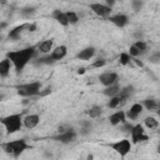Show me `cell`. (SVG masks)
Masks as SVG:
<instances>
[{"instance_id":"18","label":"cell","mask_w":160,"mask_h":160,"mask_svg":"<svg viewBox=\"0 0 160 160\" xmlns=\"http://www.w3.org/2000/svg\"><path fill=\"white\" fill-rule=\"evenodd\" d=\"M11 68H12V65H11L9 59L4 58L2 60H0V78H2V79L8 78L10 75Z\"/></svg>"},{"instance_id":"21","label":"cell","mask_w":160,"mask_h":160,"mask_svg":"<svg viewBox=\"0 0 160 160\" xmlns=\"http://www.w3.org/2000/svg\"><path fill=\"white\" fill-rule=\"evenodd\" d=\"M141 105H142V108H145V109L149 110V111H155V110L159 108V102H158V100L154 99V98H148V99H145V100L141 102Z\"/></svg>"},{"instance_id":"10","label":"cell","mask_w":160,"mask_h":160,"mask_svg":"<svg viewBox=\"0 0 160 160\" xmlns=\"http://www.w3.org/2000/svg\"><path fill=\"white\" fill-rule=\"evenodd\" d=\"M110 20V22H112L115 26L118 28H125L128 24H129V16L126 14H122V12H119V14H115V15H111L108 18Z\"/></svg>"},{"instance_id":"13","label":"cell","mask_w":160,"mask_h":160,"mask_svg":"<svg viewBox=\"0 0 160 160\" xmlns=\"http://www.w3.org/2000/svg\"><path fill=\"white\" fill-rule=\"evenodd\" d=\"M126 121V116H125V111L124 110H116L115 112H112L110 116H109V122L110 125L112 126H116V125H121L122 122Z\"/></svg>"},{"instance_id":"8","label":"cell","mask_w":160,"mask_h":160,"mask_svg":"<svg viewBox=\"0 0 160 160\" xmlns=\"http://www.w3.org/2000/svg\"><path fill=\"white\" fill-rule=\"evenodd\" d=\"M89 9L100 18H109L111 16V12H112V9L108 8L104 2H90Z\"/></svg>"},{"instance_id":"28","label":"cell","mask_w":160,"mask_h":160,"mask_svg":"<svg viewBox=\"0 0 160 160\" xmlns=\"http://www.w3.org/2000/svg\"><path fill=\"white\" fill-rule=\"evenodd\" d=\"M20 12H21V15H22L24 18L30 19V18L36 12V9H35L34 6H25V8H22V9L20 10Z\"/></svg>"},{"instance_id":"37","label":"cell","mask_w":160,"mask_h":160,"mask_svg":"<svg viewBox=\"0 0 160 160\" xmlns=\"http://www.w3.org/2000/svg\"><path fill=\"white\" fill-rule=\"evenodd\" d=\"M121 125H122V131H126V132H130V130H131V129H132V126H134V125H132V124H130L128 120H126L125 122H122Z\"/></svg>"},{"instance_id":"23","label":"cell","mask_w":160,"mask_h":160,"mask_svg":"<svg viewBox=\"0 0 160 160\" xmlns=\"http://www.w3.org/2000/svg\"><path fill=\"white\" fill-rule=\"evenodd\" d=\"M85 112L89 115V118H91V119H96V118H99V116L102 114V108H101L100 105H92V106L89 108Z\"/></svg>"},{"instance_id":"34","label":"cell","mask_w":160,"mask_h":160,"mask_svg":"<svg viewBox=\"0 0 160 160\" xmlns=\"http://www.w3.org/2000/svg\"><path fill=\"white\" fill-rule=\"evenodd\" d=\"M131 6H132L134 11H139L144 6V1H141V0H132L131 1Z\"/></svg>"},{"instance_id":"9","label":"cell","mask_w":160,"mask_h":160,"mask_svg":"<svg viewBox=\"0 0 160 160\" xmlns=\"http://www.w3.org/2000/svg\"><path fill=\"white\" fill-rule=\"evenodd\" d=\"M99 81L102 86H110V85H114L119 81V75L118 72H114V71H108V72H102L101 75H99Z\"/></svg>"},{"instance_id":"26","label":"cell","mask_w":160,"mask_h":160,"mask_svg":"<svg viewBox=\"0 0 160 160\" xmlns=\"http://www.w3.org/2000/svg\"><path fill=\"white\" fill-rule=\"evenodd\" d=\"M144 125H145L148 129L152 130V129H156V128L159 126V120H158L156 118H154V116H146V118L144 119Z\"/></svg>"},{"instance_id":"41","label":"cell","mask_w":160,"mask_h":160,"mask_svg":"<svg viewBox=\"0 0 160 160\" xmlns=\"http://www.w3.org/2000/svg\"><path fill=\"white\" fill-rule=\"evenodd\" d=\"M85 71H86L85 68H79V69H78V74H79V75H80V74H84Z\"/></svg>"},{"instance_id":"14","label":"cell","mask_w":160,"mask_h":160,"mask_svg":"<svg viewBox=\"0 0 160 160\" xmlns=\"http://www.w3.org/2000/svg\"><path fill=\"white\" fill-rule=\"evenodd\" d=\"M68 54V48L66 45H59L56 48L52 49V51L50 52V56L54 59V61H59V60H62Z\"/></svg>"},{"instance_id":"16","label":"cell","mask_w":160,"mask_h":160,"mask_svg":"<svg viewBox=\"0 0 160 160\" xmlns=\"http://www.w3.org/2000/svg\"><path fill=\"white\" fill-rule=\"evenodd\" d=\"M54 49V40L52 39H46L42 40L41 42H39L38 45V51H40L42 55H48Z\"/></svg>"},{"instance_id":"42","label":"cell","mask_w":160,"mask_h":160,"mask_svg":"<svg viewBox=\"0 0 160 160\" xmlns=\"http://www.w3.org/2000/svg\"><path fill=\"white\" fill-rule=\"evenodd\" d=\"M86 160H94V155H92V154H89V155L86 156Z\"/></svg>"},{"instance_id":"1","label":"cell","mask_w":160,"mask_h":160,"mask_svg":"<svg viewBox=\"0 0 160 160\" xmlns=\"http://www.w3.org/2000/svg\"><path fill=\"white\" fill-rule=\"evenodd\" d=\"M35 52H36L35 46H26L20 50L8 51L5 58L10 60L11 65L15 69V72L20 74L25 69V66L29 64V61L35 56Z\"/></svg>"},{"instance_id":"17","label":"cell","mask_w":160,"mask_h":160,"mask_svg":"<svg viewBox=\"0 0 160 160\" xmlns=\"http://www.w3.org/2000/svg\"><path fill=\"white\" fill-rule=\"evenodd\" d=\"M51 16H52V19L56 20L61 26H64V28L69 26V22H68L65 11H62V10H60V9H55V10L51 12Z\"/></svg>"},{"instance_id":"38","label":"cell","mask_w":160,"mask_h":160,"mask_svg":"<svg viewBox=\"0 0 160 160\" xmlns=\"http://www.w3.org/2000/svg\"><path fill=\"white\" fill-rule=\"evenodd\" d=\"M26 29H28V31H35V30H36V24H35V22H31V24H28V26H26Z\"/></svg>"},{"instance_id":"22","label":"cell","mask_w":160,"mask_h":160,"mask_svg":"<svg viewBox=\"0 0 160 160\" xmlns=\"http://www.w3.org/2000/svg\"><path fill=\"white\" fill-rule=\"evenodd\" d=\"M120 85L116 82V84H114V85H110V86H106L104 90H102V94L105 95V96H108V98H112V96H116L118 95V92H119V90H120Z\"/></svg>"},{"instance_id":"40","label":"cell","mask_w":160,"mask_h":160,"mask_svg":"<svg viewBox=\"0 0 160 160\" xmlns=\"http://www.w3.org/2000/svg\"><path fill=\"white\" fill-rule=\"evenodd\" d=\"M6 26H8V22H6V21H0V32H1Z\"/></svg>"},{"instance_id":"2","label":"cell","mask_w":160,"mask_h":160,"mask_svg":"<svg viewBox=\"0 0 160 160\" xmlns=\"http://www.w3.org/2000/svg\"><path fill=\"white\" fill-rule=\"evenodd\" d=\"M22 114L16 112V114H10L0 119V124L4 126L6 135L15 134L21 130L22 128Z\"/></svg>"},{"instance_id":"32","label":"cell","mask_w":160,"mask_h":160,"mask_svg":"<svg viewBox=\"0 0 160 160\" xmlns=\"http://www.w3.org/2000/svg\"><path fill=\"white\" fill-rule=\"evenodd\" d=\"M90 130H91V124H90V121H82V122H81V131H80L81 135L89 134Z\"/></svg>"},{"instance_id":"27","label":"cell","mask_w":160,"mask_h":160,"mask_svg":"<svg viewBox=\"0 0 160 160\" xmlns=\"http://www.w3.org/2000/svg\"><path fill=\"white\" fill-rule=\"evenodd\" d=\"M54 62H55L54 59L50 56V54H48V55H42L41 58H39L35 61V65H52Z\"/></svg>"},{"instance_id":"12","label":"cell","mask_w":160,"mask_h":160,"mask_svg":"<svg viewBox=\"0 0 160 160\" xmlns=\"http://www.w3.org/2000/svg\"><path fill=\"white\" fill-rule=\"evenodd\" d=\"M142 110H144V108H142L141 102H135V104H132V105L130 106V109L125 112V116H126V119H129V120H136V119L140 116V114L142 112Z\"/></svg>"},{"instance_id":"5","label":"cell","mask_w":160,"mask_h":160,"mask_svg":"<svg viewBox=\"0 0 160 160\" xmlns=\"http://www.w3.org/2000/svg\"><path fill=\"white\" fill-rule=\"evenodd\" d=\"M109 146L120 156V158H125L132 149V144L129 139H119L116 141H112L109 144Z\"/></svg>"},{"instance_id":"25","label":"cell","mask_w":160,"mask_h":160,"mask_svg":"<svg viewBox=\"0 0 160 160\" xmlns=\"http://www.w3.org/2000/svg\"><path fill=\"white\" fill-rule=\"evenodd\" d=\"M126 101H124L120 96H112V98H110V100H109V102H108V108H110V109H118L119 106H121L122 104H125Z\"/></svg>"},{"instance_id":"20","label":"cell","mask_w":160,"mask_h":160,"mask_svg":"<svg viewBox=\"0 0 160 160\" xmlns=\"http://www.w3.org/2000/svg\"><path fill=\"white\" fill-rule=\"evenodd\" d=\"M26 26H28V22L21 24V25H19V26H15L14 29H11V30L9 31V39H11V40H18V39H20L21 31H22V29H25Z\"/></svg>"},{"instance_id":"35","label":"cell","mask_w":160,"mask_h":160,"mask_svg":"<svg viewBox=\"0 0 160 160\" xmlns=\"http://www.w3.org/2000/svg\"><path fill=\"white\" fill-rule=\"evenodd\" d=\"M159 60H160V52H159V51H156V52H154L152 55H150V62L158 64Z\"/></svg>"},{"instance_id":"11","label":"cell","mask_w":160,"mask_h":160,"mask_svg":"<svg viewBox=\"0 0 160 160\" xmlns=\"http://www.w3.org/2000/svg\"><path fill=\"white\" fill-rule=\"evenodd\" d=\"M40 122V115L39 114H28L22 118V126L26 129H34Z\"/></svg>"},{"instance_id":"29","label":"cell","mask_w":160,"mask_h":160,"mask_svg":"<svg viewBox=\"0 0 160 160\" xmlns=\"http://www.w3.org/2000/svg\"><path fill=\"white\" fill-rule=\"evenodd\" d=\"M132 59H131V56L126 52V51H124V52H121L120 54V56H119V62L121 64V65H129L130 64V61H131Z\"/></svg>"},{"instance_id":"36","label":"cell","mask_w":160,"mask_h":160,"mask_svg":"<svg viewBox=\"0 0 160 160\" xmlns=\"http://www.w3.org/2000/svg\"><path fill=\"white\" fill-rule=\"evenodd\" d=\"M51 86H46L45 89H42L41 88V90H40V92H39V95L38 96H46V95H49V94H51Z\"/></svg>"},{"instance_id":"15","label":"cell","mask_w":160,"mask_h":160,"mask_svg":"<svg viewBox=\"0 0 160 160\" xmlns=\"http://www.w3.org/2000/svg\"><path fill=\"white\" fill-rule=\"evenodd\" d=\"M95 52H96V49L94 46H88V48L81 49L76 54V59H79V60H90V59L94 58Z\"/></svg>"},{"instance_id":"39","label":"cell","mask_w":160,"mask_h":160,"mask_svg":"<svg viewBox=\"0 0 160 160\" xmlns=\"http://www.w3.org/2000/svg\"><path fill=\"white\" fill-rule=\"evenodd\" d=\"M104 4H105L108 8L112 9V6L115 5V1H114V0H105V1H104Z\"/></svg>"},{"instance_id":"3","label":"cell","mask_w":160,"mask_h":160,"mask_svg":"<svg viewBox=\"0 0 160 160\" xmlns=\"http://www.w3.org/2000/svg\"><path fill=\"white\" fill-rule=\"evenodd\" d=\"M1 146H2V150H4L6 154H9V155H11V156H14V158H19L24 151L31 149V146H30V145L26 142V140H24V139H16V140L6 141V142H4Z\"/></svg>"},{"instance_id":"6","label":"cell","mask_w":160,"mask_h":160,"mask_svg":"<svg viewBox=\"0 0 160 160\" xmlns=\"http://www.w3.org/2000/svg\"><path fill=\"white\" fill-rule=\"evenodd\" d=\"M129 134L131 136V144H139V142H144V141L149 140V136L145 134L144 126L141 124L134 125Z\"/></svg>"},{"instance_id":"19","label":"cell","mask_w":160,"mask_h":160,"mask_svg":"<svg viewBox=\"0 0 160 160\" xmlns=\"http://www.w3.org/2000/svg\"><path fill=\"white\" fill-rule=\"evenodd\" d=\"M134 92H135V88L132 85H126V86L120 88V90L118 92V96H120L124 101H126L134 95Z\"/></svg>"},{"instance_id":"24","label":"cell","mask_w":160,"mask_h":160,"mask_svg":"<svg viewBox=\"0 0 160 160\" xmlns=\"http://www.w3.org/2000/svg\"><path fill=\"white\" fill-rule=\"evenodd\" d=\"M65 15H66V19H68L69 25H76L79 22V20H80L79 14L76 11H74V10H66L65 11Z\"/></svg>"},{"instance_id":"4","label":"cell","mask_w":160,"mask_h":160,"mask_svg":"<svg viewBox=\"0 0 160 160\" xmlns=\"http://www.w3.org/2000/svg\"><path fill=\"white\" fill-rule=\"evenodd\" d=\"M42 85L40 81H31V82H25V84H20L18 85L16 92L18 95L22 96V98H32V96H38L40 90H41Z\"/></svg>"},{"instance_id":"33","label":"cell","mask_w":160,"mask_h":160,"mask_svg":"<svg viewBox=\"0 0 160 160\" xmlns=\"http://www.w3.org/2000/svg\"><path fill=\"white\" fill-rule=\"evenodd\" d=\"M105 64H106V60L104 59V58H99V59H96L92 64H91V68H95V69H99V68H102V66H105Z\"/></svg>"},{"instance_id":"31","label":"cell","mask_w":160,"mask_h":160,"mask_svg":"<svg viewBox=\"0 0 160 160\" xmlns=\"http://www.w3.org/2000/svg\"><path fill=\"white\" fill-rule=\"evenodd\" d=\"M132 45H134L135 48H138V49H139V50H140L142 54H144V52L148 50V44H146L144 40H136V41H135Z\"/></svg>"},{"instance_id":"7","label":"cell","mask_w":160,"mask_h":160,"mask_svg":"<svg viewBox=\"0 0 160 160\" xmlns=\"http://www.w3.org/2000/svg\"><path fill=\"white\" fill-rule=\"evenodd\" d=\"M78 138V132L74 130V129H68L62 132H59L58 135L52 136V140L55 141H59L61 144H70V142H74Z\"/></svg>"},{"instance_id":"30","label":"cell","mask_w":160,"mask_h":160,"mask_svg":"<svg viewBox=\"0 0 160 160\" xmlns=\"http://www.w3.org/2000/svg\"><path fill=\"white\" fill-rule=\"evenodd\" d=\"M128 54L131 56V59H138L140 55H142V52L138 49V48H135L134 45H130V48H129V51H128Z\"/></svg>"}]
</instances>
